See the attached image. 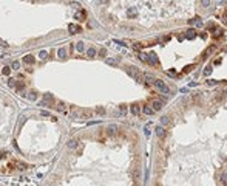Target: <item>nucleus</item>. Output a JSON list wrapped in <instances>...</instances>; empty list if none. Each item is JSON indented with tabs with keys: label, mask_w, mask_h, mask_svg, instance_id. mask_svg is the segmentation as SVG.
<instances>
[{
	"label": "nucleus",
	"mask_w": 227,
	"mask_h": 186,
	"mask_svg": "<svg viewBox=\"0 0 227 186\" xmlns=\"http://www.w3.org/2000/svg\"><path fill=\"white\" fill-rule=\"evenodd\" d=\"M127 73L130 74L134 81H137V82H144V74L141 73L139 68H136L134 65H128V67H127Z\"/></svg>",
	"instance_id": "obj_1"
},
{
	"label": "nucleus",
	"mask_w": 227,
	"mask_h": 186,
	"mask_svg": "<svg viewBox=\"0 0 227 186\" xmlns=\"http://www.w3.org/2000/svg\"><path fill=\"white\" fill-rule=\"evenodd\" d=\"M73 118H91L93 112L90 109H79V110H73Z\"/></svg>",
	"instance_id": "obj_2"
},
{
	"label": "nucleus",
	"mask_w": 227,
	"mask_h": 186,
	"mask_svg": "<svg viewBox=\"0 0 227 186\" xmlns=\"http://www.w3.org/2000/svg\"><path fill=\"white\" fill-rule=\"evenodd\" d=\"M154 87H156V90L158 92H161V93H164V95H169L170 93V89L165 85V82L164 81H161V79H154Z\"/></svg>",
	"instance_id": "obj_3"
},
{
	"label": "nucleus",
	"mask_w": 227,
	"mask_h": 186,
	"mask_svg": "<svg viewBox=\"0 0 227 186\" xmlns=\"http://www.w3.org/2000/svg\"><path fill=\"white\" fill-rule=\"evenodd\" d=\"M154 133L158 135V138H165V129H164L162 126H158V127H154Z\"/></svg>",
	"instance_id": "obj_4"
},
{
	"label": "nucleus",
	"mask_w": 227,
	"mask_h": 186,
	"mask_svg": "<svg viewBox=\"0 0 227 186\" xmlns=\"http://www.w3.org/2000/svg\"><path fill=\"white\" fill-rule=\"evenodd\" d=\"M147 62L151 64V65H158V64H159V61H158V57H156V54H154V53L147 54Z\"/></svg>",
	"instance_id": "obj_5"
},
{
	"label": "nucleus",
	"mask_w": 227,
	"mask_h": 186,
	"mask_svg": "<svg viewBox=\"0 0 227 186\" xmlns=\"http://www.w3.org/2000/svg\"><path fill=\"white\" fill-rule=\"evenodd\" d=\"M162 106H164V102H162V101H159V99H153V102H151V107H153L154 112H156V110H161V109H162Z\"/></svg>",
	"instance_id": "obj_6"
},
{
	"label": "nucleus",
	"mask_w": 227,
	"mask_h": 186,
	"mask_svg": "<svg viewBox=\"0 0 227 186\" xmlns=\"http://www.w3.org/2000/svg\"><path fill=\"white\" fill-rule=\"evenodd\" d=\"M130 112L133 113L134 116H139L141 115V107L137 106V104H133V106H130Z\"/></svg>",
	"instance_id": "obj_7"
},
{
	"label": "nucleus",
	"mask_w": 227,
	"mask_h": 186,
	"mask_svg": "<svg viewBox=\"0 0 227 186\" xmlns=\"http://www.w3.org/2000/svg\"><path fill=\"white\" fill-rule=\"evenodd\" d=\"M68 30H70L71 34H77V33L82 31L80 27H77V25H74V23H70V25H68Z\"/></svg>",
	"instance_id": "obj_8"
},
{
	"label": "nucleus",
	"mask_w": 227,
	"mask_h": 186,
	"mask_svg": "<svg viewBox=\"0 0 227 186\" xmlns=\"http://www.w3.org/2000/svg\"><path fill=\"white\" fill-rule=\"evenodd\" d=\"M77 146H79V140H76V138L70 140V141L67 143V147H68V149H76Z\"/></svg>",
	"instance_id": "obj_9"
},
{
	"label": "nucleus",
	"mask_w": 227,
	"mask_h": 186,
	"mask_svg": "<svg viewBox=\"0 0 227 186\" xmlns=\"http://www.w3.org/2000/svg\"><path fill=\"white\" fill-rule=\"evenodd\" d=\"M142 112L145 113V115H153V113H154V110H153V107H151V106L145 104V106L142 107Z\"/></svg>",
	"instance_id": "obj_10"
},
{
	"label": "nucleus",
	"mask_w": 227,
	"mask_h": 186,
	"mask_svg": "<svg viewBox=\"0 0 227 186\" xmlns=\"http://www.w3.org/2000/svg\"><path fill=\"white\" fill-rule=\"evenodd\" d=\"M57 56L60 57V59H65V57H67V48L65 47H60L57 50Z\"/></svg>",
	"instance_id": "obj_11"
},
{
	"label": "nucleus",
	"mask_w": 227,
	"mask_h": 186,
	"mask_svg": "<svg viewBox=\"0 0 227 186\" xmlns=\"http://www.w3.org/2000/svg\"><path fill=\"white\" fill-rule=\"evenodd\" d=\"M23 62L25 64H34V56H32V54H26V56H23Z\"/></svg>",
	"instance_id": "obj_12"
},
{
	"label": "nucleus",
	"mask_w": 227,
	"mask_h": 186,
	"mask_svg": "<svg viewBox=\"0 0 227 186\" xmlns=\"http://www.w3.org/2000/svg\"><path fill=\"white\" fill-rule=\"evenodd\" d=\"M85 17H87V14H85V11H79L77 14L74 16V19H77V20H85Z\"/></svg>",
	"instance_id": "obj_13"
},
{
	"label": "nucleus",
	"mask_w": 227,
	"mask_h": 186,
	"mask_svg": "<svg viewBox=\"0 0 227 186\" xmlns=\"http://www.w3.org/2000/svg\"><path fill=\"white\" fill-rule=\"evenodd\" d=\"M144 79H147V82H150V84L154 82V78H153V74H151V73H145V74H144Z\"/></svg>",
	"instance_id": "obj_14"
},
{
	"label": "nucleus",
	"mask_w": 227,
	"mask_h": 186,
	"mask_svg": "<svg viewBox=\"0 0 227 186\" xmlns=\"http://www.w3.org/2000/svg\"><path fill=\"white\" fill-rule=\"evenodd\" d=\"M195 36H196V33H195V30H192V28L185 33V37L187 39H195Z\"/></svg>",
	"instance_id": "obj_15"
},
{
	"label": "nucleus",
	"mask_w": 227,
	"mask_h": 186,
	"mask_svg": "<svg viewBox=\"0 0 227 186\" xmlns=\"http://www.w3.org/2000/svg\"><path fill=\"white\" fill-rule=\"evenodd\" d=\"M76 50H77L79 53H82V51L85 50V45H84V42H76Z\"/></svg>",
	"instance_id": "obj_16"
},
{
	"label": "nucleus",
	"mask_w": 227,
	"mask_h": 186,
	"mask_svg": "<svg viewBox=\"0 0 227 186\" xmlns=\"http://www.w3.org/2000/svg\"><path fill=\"white\" fill-rule=\"evenodd\" d=\"M131 177H133L134 181H137L139 180V171L137 169H131Z\"/></svg>",
	"instance_id": "obj_17"
},
{
	"label": "nucleus",
	"mask_w": 227,
	"mask_h": 186,
	"mask_svg": "<svg viewBox=\"0 0 227 186\" xmlns=\"http://www.w3.org/2000/svg\"><path fill=\"white\" fill-rule=\"evenodd\" d=\"M87 56L88 57H94V56H96V48H93V47L88 48V50H87Z\"/></svg>",
	"instance_id": "obj_18"
},
{
	"label": "nucleus",
	"mask_w": 227,
	"mask_h": 186,
	"mask_svg": "<svg viewBox=\"0 0 227 186\" xmlns=\"http://www.w3.org/2000/svg\"><path fill=\"white\" fill-rule=\"evenodd\" d=\"M56 109H57L59 112H67V107H65V104H63V102H59L57 106H56Z\"/></svg>",
	"instance_id": "obj_19"
},
{
	"label": "nucleus",
	"mask_w": 227,
	"mask_h": 186,
	"mask_svg": "<svg viewBox=\"0 0 227 186\" xmlns=\"http://www.w3.org/2000/svg\"><path fill=\"white\" fill-rule=\"evenodd\" d=\"M161 124H162V126H169V124H170V118H169V116H162V118H161Z\"/></svg>",
	"instance_id": "obj_20"
},
{
	"label": "nucleus",
	"mask_w": 227,
	"mask_h": 186,
	"mask_svg": "<svg viewBox=\"0 0 227 186\" xmlns=\"http://www.w3.org/2000/svg\"><path fill=\"white\" fill-rule=\"evenodd\" d=\"M213 50H215V45H212V47H209V48H207V50H206V53H204V56H202V57H207V56H209V54H210V53H212V51H213Z\"/></svg>",
	"instance_id": "obj_21"
},
{
	"label": "nucleus",
	"mask_w": 227,
	"mask_h": 186,
	"mask_svg": "<svg viewBox=\"0 0 227 186\" xmlns=\"http://www.w3.org/2000/svg\"><path fill=\"white\" fill-rule=\"evenodd\" d=\"M39 57H40L42 61H43V59H47V57H48V53H47V51H45V50H42L40 53H39Z\"/></svg>",
	"instance_id": "obj_22"
},
{
	"label": "nucleus",
	"mask_w": 227,
	"mask_h": 186,
	"mask_svg": "<svg viewBox=\"0 0 227 186\" xmlns=\"http://www.w3.org/2000/svg\"><path fill=\"white\" fill-rule=\"evenodd\" d=\"M136 14H137V12H136V9H134V8H130V9H128V17H134Z\"/></svg>",
	"instance_id": "obj_23"
},
{
	"label": "nucleus",
	"mask_w": 227,
	"mask_h": 186,
	"mask_svg": "<svg viewBox=\"0 0 227 186\" xmlns=\"http://www.w3.org/2000/svg\"><path fill=\"white\" fill-rule=\"evenodd\" d=\"M105 62H107L108 65H116V64H117V61L111 59V57H107V59H105Z\"/></svg>",
	"instance_id": "obj_24"
},
{
	"label": "nucleus",
	"mask_w": 227,
	"mask_h": 186,
	"mask_svg": "<svg viewBox=\"0 0 227 186\" xmlns=\"http://www.w3.org/2000/svg\"><path fill=\"white\" fill-rule=\"evenodd\" d=\"M11 67L14 68V70H19V68H20V62H19V61H14V62H12V65H11Z\"/></svg>",
	"instance_id": "obj_25"
},
{
	"label": "nucleus",
	"mask_w": 227,
	"mask_h": 186,
	"mask_svg": "<svg viewBox=\"0 0 227 186\" xmlns=\"http://www.w3.org/2000/svg\"><path fill=\"white\" fill-rule=\"evenodd\" d=\"M210 73H212V67H210V65H207L206 70H204V74H206V76H209Z\"/></svg>",
	"instance_id": "obj_26"
},
{
	"label": "nucleus",
	"mask_w": 227,
	"mask_h": 186,
	"mask_svg": "<svg viewBox=\"0 0 227 186\" xmlns=\"http://www.w3.org/2000/svg\"><path fill=\"white\" fill-rule=\"evenodd\" d=\"M117 130V126H110L108 127V133H114Z\"/></svg>",
	"instance_id": "obj_27"
},
{
	"label": "nucleus",
	"mask_w": 227,
	"mask_h": 186,
	"mask_svg": "<svg viewBox=\"0 0 227 186\" xmlns=\"http://www.w3.org/2000/svg\"><path fill=\"white\" fill-rule=\"evenodd\" d=\"M201 5L204 6V8H209V5H210V0H201Z\"/></svg>",
	"instance_id": "obj_28"
},
{
	"label": "nucleus",
	"mask_w": 227,
	"mask_h": 186,
	"mask_svg": "<svg viewBox=\"0 0 227 186\" xmlns=\"http://www.w3.org/2000/svg\"><path fill=\"white\" fill-rule=\"evenodd\" d=\"M29 99H31V101H36V99H37V95H36V92H31V95H29Z\"/></svg>",
	"instance_id": "obj_29"
},
{
	"label": "nucleus",
	"mask_w": 227,
	"mask_h": 186,
	"mask_svg": "<svg viewBox=\"0 0 227 186\" xmlns=\"http://www.w3.org/2000/svg\"><path fill=\"white\" fill-rule=\"evenodd\" d=\"M9 71H11V70H9V67H3L2 68V73L3 74H9Z\"/></svg>",
	"instance_id": "obj_30"
},
{
	"label": "nucleus",
	"mask_w": 227,
	"mask_h": 186,
	"mask_svg": "<svg viewBox=\"0 0 227 186\" xmlns=\"http://www.w3.org/2000/svg\"><path fill=\"white\" fill-rule=\"evenodd\" d=\"M96 112L99 113V115H105V109H102V107H97V109H96Z\"/></svg>",
	"instance_id": "obj_31"
},
{
	"label": "nucleus",
	"mask_w": 227,
	"mask_h": 186,
	"mask_svg": "<svg viewBox=\"0 0 227 186\" xmlns=\"http://www.w3.org/2000/svg\"><path fill=\"white\" fill-rule=\"evenodd\" d=\"M137 57H139V59H142L144 62H147V54H144V53H139V56H137Z\"/></svg>",
	"instance_id": "obj_32"
},
{
	"label": "nucleus",
	"mask_w": 227,
	"mask_h": 186,
	"mask_svg": "<svg viewBox=\"0 0 227 186\" xmlns=\"http://www.w3.org/2000/svg\"><path fill=\"white\" fill-rule=\"evenodd\" d=\"M42 116H45V118H51V115L47 112V110H42Z\"/></svg>",
	"instance_id": "obj_33"
},
{
	"label": "nucleus",
	"mask_w": 227,
	"mask_h": 186,
	"mask_svg": "<svg viewBox=\"0 0 227 186\" xmlns=\"http://www.w3.org/2000/svg\"><path fill=\"white\" fill-rule=\"evenodd\" d=\"M99 54H100L102 57H104V56H107V50H105V48H102V50L99 51Z\"/></svg>",
	"instance_id": "obj_34"
},
{
	"label": "nucleus",
	"mask_w": 227,
	"mask_h": 186,
	"mask_svg": "<svg viewBox=\"0 0 227 186\" xmlns=\"http://www.w3.org/2000/svg\"><path fill=\"white\" fill-rule=\"evenodd\" d=\"M43 98H45V101H51V99H53V96H51L50 93H47V95H45Z\"/></svg>",
	"instance_id": "obj_35"
},
{
	"label": "nucleus",
	"mask_w": 227,
	"mask_h": 186,
	"mask_svg": "<svg viewBox=\"0 0 227 186\" xmlns=\"http://www.w3.org/2000/svg\"><path fill=\"white\" fill-rule=\"evenodd\" d=\"M221 178H222V183L227 185V175H226V174H222V177H221Z\"/></svg>",
	"instance_id": "obj_36"
},
{
	"label": "nucleus",
	"mask_w": 227,
	"mask_h": 186,
	"mask_svg": "<svg viewBox=\"0 0 227 186\" xmlns=\"http://www.w3.org/2000/svg\"><path fill=\"white\" fill-rule=\"evenodd\" d=\"M114 44H119V45H122V47H125V42H122V40H114Z\"/></svg>",
	"instance_id": "obj_37"
},
{
	"label": "nucleus",
	"mask_w": 227,
	"mask_h": 186,
	"mask_svg": "<svg viewBox=\"0 0 227 186\" xmlns=\"http://www.w3.org/2000/svg\"><path fill=\"white\" fill-rule=\"evenodd\" d=\"M215 36H216V37H219V36H222V33H221V30H216V33H215Z\"/></svg>",
	"instance_id": "obj_38"
},
{
	"label": "nucleus",
	"mask_w": 227,
	"mask_h": 186,
	"mask_svg": "<svg viewBox=\"0 0 227 186\" xmlns=\"http://www.w3.org/2000/svg\"><path fill=\"white\" fill-rule=\"evenodd\" d=\"M71 6H74V8H79V6H80V3H76V2H73V3H71Z\"/></svg>",
	"instance_id": "obj_39"
},
{
	"label": "nucleus",
	"mask_w": 227,
	"mask_h": 186,
	"mask_svg": "<svg viewBox=\"0 0 227 186\" xmlns=\"http://www.w3.org/2000/svg\"><path fill=\"white\" fill-rule=\"evenodd\" d=\"M14 81H16V79H9V82H8L9 87H14Z\"/></svg>",
	"instance_id": "obj_40"
}]
</instances>
